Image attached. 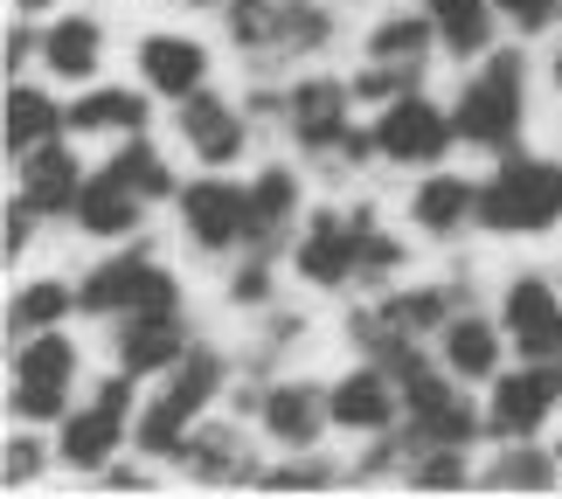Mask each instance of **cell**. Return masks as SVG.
<instances>
[{"label":"cell","instance_id":"1","mask_svg":"<svg viewBox=\"0 0 562 499\" xmlns=\"http://www.w3.org/2000/svg\"><path fill=\"white\" fill-rule=\"evenodd\" d=\"M451 125H459V139L486 146V154H507V146L521 139V125H528V56L493 49L486 70L459 91V104H451Z\"/></svg>","mask_w":562,"mask_h":499},{"label":"cell","instance_id":"2","mask_svg":"<svg viewBox=\"0 0 562 499\" xmlns=\"http://www.w3.org/2000/svg\"><path fill=\"white\" fill-rule=\"evenodd\" d=\"M555 223H562V160L514 154L480 188V229L486 236H549Z\"/></svg>","mask_w":562,"mask_h":499},{"label":"cell","instance_id":"3","mask_svg":"<svg viewBox=\"0 0 562 499\" xmlns=\"http://www.w3.org/2000/svg\"><path fill=\"white\" fill-rule=\"evenodd\" d=\"M215 388H223V361H215L209 347H194V361H175V382H167V396L139 417V451H154V458H175V451L188 444V423L215 402Z\"/></svg>","mask_w":562,"mask_h":499},{"label":"cell","instance_id":"4","mask_svg":"<svg viewBox=\"0 0 562 499\" xmlns=\"http://www.w3.org/2000/svg\"><path fill=\"white\" fill-rule=\"evenodd\" d=\"M70 382H77V347L49 333H29L21 340V361H14V409L29 423H49L70 409Z\"/></svg>","mask_w":562,"mask_h":499},{"label":"cell","instance_id":"5","mask_svg":"<svg viewBox=\"0 0 562 499\" xmlns=\"http://www.w3.org/2000/svg\"><path fill=\"white\" fill-rule=\"evenodd\" d=\"M77 306L83 313H146V306H181V292L160 264H146V250H125L83 277Z\"/></svg>","mask_w":562,"mask_h":499},{"label":"cell","instance_id":"6","mask_svg":"<svg viewBox=\"0 0 562 499\" xmlns=\"http://www.w3.org/2000/svg\"><path fill=\"white\" fill-rule=\"evenodd\" d=\"M451 139H459L451 112H438V104H424V98H389V112L375 118V154L396 160V167H430V160H445Z\"/></svg>","mask_w":562,"mask_h":499},{"label":"cell","instance_id":"7","mask_svg":"<svg viewBox=\"0 0 562 499\" xmlns=\"http://www.w3.org/2000/svg\"><path fill=\"white\" fill-rule=\"evenodd\" d=\"M125 417H133V375H112V382H98V396L91 409H77L70 423H63V458L70 465H104L112 451L125 444Z\"/></svg>","mask_w":562,"mask_h":499},{"label":"cell","instance_id":"8","mask_svg":"<svg viewBox=\"0 0 562 499\" xmlns=\"http://www.w3.org/2000/svg\"><path fill=\"white\" fill-rule=\"evenodd\" d=\"M501 333L521 347L528 361L562 354V298L549 292V277H514L507 298H501Z\"/></svg>","mask_w":562,"mask_h":499},{"label":"cell","instance_id":"9","mask_svg":"<svg viewBox=\"0 0 562 499\" xmlns=\"http://www.w3.org/2000/svg\"><path fill=\"white\" fill-rule=\"evenodd\" d=\"M562 402V375H549V367H521V375H501L493 382V409H486V430L507 444L535 438V430L549 423V409Z\"/></svg>","mask_w":562,"mask_h":499},{"label":"cell","instance_id":"10","mask_svg":"<svg viewBox=\"0 0 562 499\" xmlns=\"http://www.w3.org/2000/svg\"><path fill=\"white\" fill-rule=\"evenodd\" d=\"M181 223L194 250H229L236 236H250V188L236 181H194L181 194Z\"/></svg>","mask_w":562,"mask_h":499},{"label":"cell","instance_id":"11","mask_svg":"<svg viewBox=\"0 0 562 499\" xmlns=\"http://www.w3.org/2000/svg\"><path fill=\"white\" fill-rule=\"evenodd\" d=\"M361 271V223H340V215H313L306 236H299V277L319 292L348 285Z\"/></svg>","mask_w":562,"mask_h":499},{"label":"cell","instance_id":"12","mask_svg":"<svg viewBox=\"0 0 562 499\" xmlns=\"http://www.w3.org/2000/svg\"><path fill=\"white\" fill-rule=\"evenodd\" d=\"M181 306H146V313H125L119 327V367L125 375H160V367L181 361Z\"/></svg>","mask_w":562,"mask_h":499},{"label":"cell","instance_id":"13","mask_svg":"<svg viewBox=\"0 0 562 499\" xmlns=\"http://www.w3.org/2000/svg\"><path fill=\"white\" fill-rule=\"evenodd\" d=\"M348 83H327V77H306L292 91V139L306 154H327V146L348 139Z\"/></svg>","mask_w":562,"mask_h":499},{"label":"cell","instance_id":"14","mask_svg":"<svg viewBox=\"0 0 562 499\" xmlns=\"http://www.w3.org/2000/svg\"><path fill=\"white\" fill-rule=\"evenodd\" d=\"M334 417V396L327 388H313V382H278L265 388V430L278 444H292V451H313L319 438V423Z\"/></svg>","mask_w":562,"mask_h":499},{"label":"cell","instance_id":"15","mask_svg":"<svg viewBox=\"0 0 562 499\" xmlns=\"http://www.w3.org/2000/svg\"><path fill=\"white\" fill-rule=\"evenodd\" d=\"M139 77L154 83L160 98H194L209 77V49L194 35H146L139 42Z\"/></svg>","mask_w":562,"mask_h":499},{"label":"cell","instance_id":"16","mask_svg":"<svg viewBox=\"0 0 562 499\" xmlns=\"http://www.w3.org/2000/svg\"><path fill=\"white\" fill-rule=\"evenodd\" d=\"M409 223L424 236H459V229L480 223V188H472L465 173H430V181H417V194H409Z\"/></svg>","mask_w":562,"mask_h":499},{"label":"cell","instance_id":"17","mask_svg":"<svg viewBox=\"0 0 562 499\" xmlns=\"http://www.w3.org/2000/svg\"><path fill=\"white\" fill-rule=\"evenodd\" d=\"M181 139L194 146V160L229 167L236 154H244V118H236V104L194 91V98H181Z\"/></svg>","mask_w":562,"mask_h":499},{"label":"cell","instance_id":"18","mask_svg":"<svg viewBox=\"0 0 562 499\" xmlns=\"http://www.w3.org/2000/svg\"><path fill=\"white\" fill-rule=\"evenodd\" d=\"M327 396H334V423L340 430H389V417L403 409V396L389 388V367H355V375H340Z\"/></svg>","mask_w":562,"mask_h":499},{"label":"cell","instance_id":"19","mask_svg":"<svg viewBox=\"0 0 562 499\" xmlns=\"http://www.w3.org/2000/svg\"><path fill=\"white\" fill-rule=\"evenodd\" d=\"M438 340H445V367L459 382H486L493 367H501V340L507 333H493L480 313H459V319H445L438 327Z\"/></svg>","mask_w":562,"mask_h":499},{"label":"cell","instance_id":"20","mask_svg":"<svg viewBox=\"0 0 562 499\" xmlns=\"http://www.w3.org/2000/svg\"><path fill=\"white\" fill-rule=\"evenodd\" d=\"M70 215H77L83 236H133L139 229V194L125 181H112V173H98V181H83Z\"/></svg>","mask_w":562,"mask_h":499},{"label":"cell","instance_id":"21","mask_svg":"<svg viewBox=\"0 0 562 499\" xmlns=\"http://www.w3.org/2000/svg\"><path fill=\"white\" fill-rule=\"evenodd\" d=\"M98 56H104V29L91 14H63L49 35H42V63H49L56 77H70V83H83L98 70Z\"/></svg>","mask_w":562,"mask_h":499},{"label":"cell","instance_id":"22","mask_svg":"<svg viewBox=\"0 0 562 499\" xmlns=\"http://www.w3.org/2000/svg\"><path fill=\"white\" fill-rule=\"evenodd\" d=\"M29 202L35 208H77V194H83V173L70 160V146H56V139H42L35 154H29Z\"/></svg>","mask_w":562,"mask_h":499},{"label":"cell","instance_id":"23","mask_svg":"<svg viewBox=\"0 0 562 499\" xmlns=\"http://www.w3.org/2000/svg\"><path fill=\"white\" fill-rule=\"evenodd\" d=\"M70 133H139L146 125V98L139 91H83L70 112H63Z\"/></svg>","mask_w":562,"mask_h":499},{"label":"cell","instance_id":"24","mask_svg":"<svg viewBox=\"0 0 562 499\" xmlns=\"http://www.w3.org/2000/svg\"><path fill=\"white\" fill-rule=\"evenodd\" d=\"M486 8H493V0H424V14L438 21V35H445L451 56H480L486 42H493Z\"/></svg>","mask_w":562,"mask_h":499},{"label":"cell","instance_id":"25","mask_svg":"<svg viewBox=\"0 0 562 499\" xmlns=\"http://www.w3.org/2000/svg\"><path fill=\"white\" fill-rule=\"evenodd\" d=\"M56 125H63V112L42 91H29V83H14V91H8V154L14 160H29L42 139H56Z\"/></svg>","mask_w":562,"mask_h":499},{"label":"cell","instance_id":"26","mask_svg":"<svg viewBox=\"0 0 562 499\" xmlns=\"http://www.w3.org/2000/svg\"><path fill=\"white\" fill-rule=\"evenodd\" d=\"M292 208H299V181L285 167H265L250 181V243H271V236L292 223Z\"/></svg>","mask_w":562,"mask_h":499},{"label":"cell","instance_id":"27","mask_svg":"<svg viewBox=\"0 0 562 499\" xmlns=\"http://www.w3.org/2000/svg\"><path fill=\"white\" fill-rule=\"evenodd\" d=\"M451 319V298L445 292H396L382 306V327L396 333V340H417V333H438Z\"/></svg>","mask_w":562,"mask_h":499},{"label":"cell","instance_id":"28","mask_svg":"<svg viewBox=\"0 0 562 499\" xmlns=\"http://www.w3.org/2000/svg\"><path fill=\"white\" fill-rule=\"evenodd\" d=\"M104 173H112V181H125V188L139 194V202H154V194H167V188H175V173H167V160H160L146 139H125Z\"/></svg>","mask_w":562,"mask_h":499},{"label":"cell","instance_id":"29","mask_svg":"<svg viewBox=\"0 0 562 499\" xmlns=\"http://www.w3.org/2000/svg\"><path fill=\"white\" fill-rule=\"evenodd\" d=\"M63 313H70V292H63L56 277H42V285H21L14 313H8V333H14V340H29V333H49Z\"/></svg>","mask_w":562,"mask_h":499},{"label":"cell","instance_id":"30","mask_svg":"<svg viewBox=\"0 0 562 499\" xmlns=\"http://www.w3.org/2000/svg\"><path fill=\"white\" fill-rule=\"evenodd\" d=\"M424 49H430V14H396V21H382V29L369 35L375 63H417Z\"/></svg>","mask_w":562,"mask_h":499},{"label":"cell","instance_id":"31","mask_svg":"<svg viewBox=\"0 0 562 499\" xmlns=\"http://www.w3.org/2000/svg\"><path fill=\"white\" fill-rule=\"evenodd\" d=\"M334 21L313 0H278V49H327Z\"/></svg>","mask_w":562,"mask_h":499},{"label":"cell","instance_id":"32","mask_svg":"<svg viewBox=\"0 0 562 499\" xmlns=\"http://www.w3.org/2000/svg\"><path fill=\"white\" fill-rule=\"evenodd\" d=\"M181 458L202 472V479H236V472H250L244 458H236V430H202V438L181 444Z\"/></svg>","mask_w":562,"mask_h":499},{"label":"cell","instance_id":"33","mask_svg":"<svg viewBox=\"0 0 562 499\" xmlns=\"http://www.w3.org/2000/svg\"><path fill=\"white\" fill-rule=\"evenodd\" d=\"M229 42L236 49H271L278 42V0H229Z\"/></svg>","mask_w":562,"mask_h":499},{"label":"cell","instance_id":"34","mask_svg":"<svg viewBox=\"0 0 562 499\" xmlns=\"http://www.w3.org/2000/svg\"><path fill=\"white\" fill-rule=\"evenodd\" d=\"M417 70H424V63H375V70L355 77V98H409Z\"/></svg>","mask_w":562,"mask_h":499},{"label":"cell","instance_id":"35","mask_svg":"<svg viewBox=\"0 0 562 499\" xmlns=\"http://www.w3.org/2000/svg\"><path fill=\"white\" fill-rule=\"evenodd\" d=\"M409 479H417L424 492H451V486H465V458H459V444H438V458L409 465Z\"/></svg>","mask_w":562,"mask_h":499},{"label":"cell","instance_id":"36","mask_svg":"<svg viewBox=\"0 0 562 499\" xmlns=\"http://www.w3.org/2000/svg\"><path fill=\"white\" fill-rule=\"evenodd\" d=\"M486 486H555V465L549 458H521V451H514V458H501L486 472Z\"/></svg>","mask_w":562,"mask_h":499},{"label":"cell","instance_id":"37","mask_svg":"<svg viewBox=\"0 0 562 499\" xmlns=\"http://www.w3.org/2000/svg\"><path fill=\"white\" fill-rule=\"evenodd\" d=\"M493 8H501L521 35H542L549 21H562V0H493Z\"/></svg>","mask_w":562,"mask_h":499},{"label":"cell","instance_id":"38","mask_svg":"<svg viewBox=\"0 0 562 499\" xmlns=\"http://www.w3.org/2000/svg\"><path fill=\"white\" fill-rule=\"evenodd\" d=\"M396 264H403V250L389 243V236H375V223H361V277H382Z\"/></svg>","mask_w":562,"mask_h":499},{"label":"cell","instance_id":"39","mask_svg":"<svg viewBox=\"0 0 562 499\" xmlns=\"http://www.w3.org/2000/svg\"><path fill=\"white\" fill-rule=\"evenodd\" d=\"M35 472H42V444L35 438H14L8 444V486H29Z\"/></svg>","mask_w":562,"mask_h":499},{"label":"cell","instance_id":"40","mask_svg":"<svg viewBox=\"0 0 562 499\" xmlns=\"http://www.w3.org/2000/svg\"><path fill=\"white\" fill-rule=\"evenodd\" d=\"M229 298H236V306H265V298H271V277H265V264L236 271V277H229Z\"/></svg>","mask_w":562,"mask_h":499},{"label":"cell","instance_id":"41","mask_svg":"<svg viewBox=\"0 0 562 499\" xmlns=\"http://www.w3.org/2000/svg\"><path fill=\"white\" fill-rule=\"evenodd\" d=\"M35 236V202H14L8 208V257H21V243Z\"/></svg>","mask_w":562,"mask_h":499},{"label":"cell","instance_id":"42","mask_svg":"<svg viewBox=\"0 0 562 499\" xmlns=\"http://www.w3.org/2000/svg\"><path fill=\"white\" fill-rule=\"evenodd\" d=\"M265 486H327V472H319V465H292V472H271Z\"/></svg>","mask_w":562,"mask_h":499},{"label":"cell","instance_id":"43","mask_svg":"<svg viewBox=\"0 0 562 499\" xmlns=\"http://www.w3.org/2000/svg\"><path fill=\"white\" fill-rule=\"evenodd\" d=\"M29 49H42V42H35L29 29H14V35H8V70H21V63H29Z\"/></svg>","mask_w":562,"mask_h":499},{"label":"cell","instance_id":"44","mask_svg":"<svg viewBox=\"0 0 562 499\" xmlns=\"http://www.w3.org/2000/svg\"><path fill=\"white\" fill-rule=\"evenodd\" d=\"M188 8H229V0H188Z\"/></svg>","mask_w":562,"mask_h":499},{"label":"cell","instance_id":"45","mask_svg":"<svg viewBox=\"0 0 562 499\" xmlns=\"http://www.w3.org/2000/svg\"><path fill=\"white\" fill-rule=\"evenodd\" d=\"M555 91H562V49H555Z\"/></svg>","mask_w":562,"mask_h":499}]
</instances>
